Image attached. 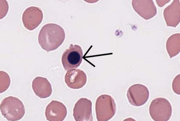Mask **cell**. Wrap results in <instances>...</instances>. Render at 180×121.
I'll return each instance as SVG.
<instances>
[{
  "label": "cell",
  "instance_id": "cell-1",
  "mask_svg": "<svg viewBox=\"0 0 180 121\" xmlns=\"http://www.w3.org/2000/svg\"><path fill=\"white\" fill-rule=\"evenodd\" d=\"M65 37V31L61 26L56 24L49 23L42 27L38 40L41 48L49 52L60 47L63 42Z\"/></svg>",
  "mask_w": 180,
  "mask_h": 121
},
{
  "label": "cell",
  "instance_id": "cell-2",
  "mask_svg": "<svg viewBox=\"0 0 180 121\" xmlns=\"http://www.w3.org/2000/svg\"><path fill=\"white\" fill-rule=\"evenodd\" d=\"M0 108L2 115L8 121L19 120L25 113V108L22 102L12 96L5 97L3 99Z\"/></svg>",
  "mask_w": 180,
  "mask_h": 121
},
{
  "label": "cell",
  "instance_id": "cell-3",
  "mask_svg": "<svg viewBox=\"0 0 180 121\" xmlns=\"http://www.w3.org/2000/svg\"><path fill=\"white\" fill-rule=\"evenodd\" d=\"M116 111V104L111 96L103 94L97 98L95 103V111L98 121L109 120L114 115Z\"/></svg>",
  "mask_w": 180,
  "mask_h": 121
},
{
  "label": "cell",
  "instance_id": "cell-4",
  "mask_svg": "<svg viewBox=\"0 0 180 121\" xmlns=\"http://www.w3.org/2000/svg\"><path fill=\"white\" fill-rule=\"evenodd\" d=\"M149 115L155 121H167L170 119L172 108L170 102L166 98L157 97L151 102L149 108Z\"/></svg>",
  "mask_w": 180,
  "mask_h": 121
},
{
  "label": "cell",
  "instance_id": "cell-5",
  "mask_svg": "<svg viewBox=\"0 0 180 121\" xmlns=\"http://www.w3.org/2000/svg\"><path fill=\"white\" fill-rule=\"evenodd\" d=\"M83 52L81 47L77 45H70L63 53L61 61L64 69L67 71L77 68L81 63Z\"/></svg>",
  "mask_w": 180,
  "mask_h": 121
},
{
  "label": "cell",
  "instance_id": "cell-6",
  "mask_svg": "<svg viewBox=\"0 0 180 121\" xmlns=\"http://www.w3.org/2000/svg\"><path fill=\"white\" fill-rule=\"evenodd\" d=\"M149 91L145 86L140 84H135L130 87L127 93L129 103L132 105L140 106L144 104L149 97Z\"/></svg>",
  "mask_w": 180,
  "mask_h": 121
},
{
  "label": "cell",
  "instance_id": "cell-7",
  "mask_svg": "<svg viewBox=\"0 0 180 121\" xmlns=\"http://www.w3.org/2000/svg\"><path fill=\"white\" fill-rule=\"evenodd\" d=\"M43 13L41 9L32 6L27 8L22 15V20L24 26L32 31L37 27L42 22Z\"/></svg>",
  "mask_w": 180,
  "mask_h": 121
},
{
  "label": "cell",
  "instance_id": "cell-8",
  "mask_svg": "<svg viewBox=\"0 0 180 121\" xmlns=\"http://www.w3.org/2000/svg\"><path fill=\"white\" fill-rule=\"evenodd\" d=\"M92 102L86 98H82L75 103L73 115L76 121H92Z\"/></svg>",
  "mask_w": 180,
  "mask_h": 121
},
{
  "label": "cell",
  "instance_id": "cell-9",
  "mask_svg": "<svg viewBox=\"0 0 180 121\" xmlns=\"http://www.w3.org/2000/svg\"><path fill=\"white\" fill-rule=\"evenodd\" d=\"M65 106L60 102L52 100L47 106L45 115L47 120L49 121H62L67 115Z\"/></svg>",
  "mask_w": 180,
  "mask_h": 121
},
{
  "label": "cell",
  "instance_id": "cell-10",
  "mask_svg": "<svg viewBox=\"0 0 180 121\" xmlns=\"http://www.w3.org/2000/svg\"><path fill=\"white\" fill-rule=\"evenodd\" d=\"M87 77L86 74L79 69L68 70L65 76V81L69 88L77 89L82 88L86 83Z\"/></svg>",
  "mask_w": 180,
  "mask_h": 121
},
{
  "label": "cell",
  "instance_id": "cell-11",
  "mask_svg": "<svg viewBox=\"0 0 180 121\" xmlns=\"http://www.w3.org/2000/svg\"><path fill=\"white\" fill-rule=\"evenodd\" d=\"M132 5L134 10L145 19L153 17L156 13V9L152 0H133Z\"/></svg>",
  "mask_w": 180,
  "mask_h": 121
},
{
  "label": "cell",
  "instance_id": "cell-12",
  "mask_svg": "<svg viewBox=\"0 0 180 121\" xmlns=\"http://www.w3.org/2000/svg\"><path fill=\"white\" fill-rule=\"evenodd\" d=\"M32 88L35 94L40 98L49 97L52 92L51 83L44 77L37 76L33 81Z\"/></svg>",
  "mask_w": 180,
  "mask_h": 121
},
{
  "label": "cell",
  "instance_id": "cell-13",
  "mask_svg": "<svg viewBox=\"0 0 180 121\" xmlns=\"http://www.w3.org/2000/svg\"><path fill=\"white\" fill-rule=\"evenodd\" d=\"M163 15L167 26L176 27L180 22L179 1H173L164 9Z\"/></svg>",
  "mask_w": 180,
  "mask_h": 121
},
{
  "label": "cell",
  "instance_id": "cell-14",
  "mask_svg": "<svg viewBox=\"0 0 180 121\" xmlns=\"http://www.w3.org/2000/svg\"><path fill=\"white\" fill-rule=\"evenodd\" d=\"M180 33H175L170 37L167 41L166 48L170 58L175 56L180 52Z\"/></svg>",
  "mask_w": 180,
  "mask_h": 121
},
{
  "label": "cell",
  "instance_id": "cell-15",
  "mask_svg": "<svg viewBox=\"0 0 180 121\" xmlns=\"http://www.w3.org/2000/svg\"><path fill=\"white\" fill-rule=\"evenodd\" d=\"M3 73L4 77H3L2 73L1 74L0 73V75L2 76L1 77V76L2 78V83H1V84H2V85L0 86L1 87L2 86L1 88V89L2 90H0L1 93L5 91L9 87L10 83V79L9 76L5 72H3Z\"/></svg>",
  "mask_w": 180,
  "mask_h": 121
},
{
  "label": "cell",
  "instance_id": "cell-16",
  "mask_svg": "<svg viewBox=\"0 0 180 121\" xmlns=\"http://www.w3.org/2000/svg\"><path fill=\"white\" fill-rule=\"evenodd\" d=\"M180 74L177 75L174 79L172 83V88L174 92L179 95L180 92Z\"/></svg>",
  "mask_w": 180,
  "mask_h": 121
}]
</instances>
